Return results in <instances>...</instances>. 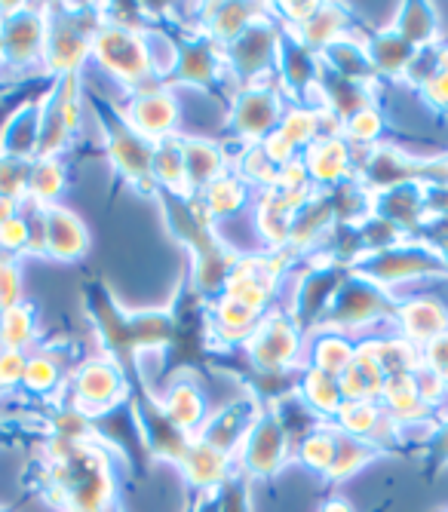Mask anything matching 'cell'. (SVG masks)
Listing matches in <instances>:
<instances>
[{
  "label": "cell",
  "instance_id": "8fae6325",
  "mask_svg": "<svg viewBox=\"0 0 448 512\" xmlns=\"http://www.w3.org/2000/svg\"><path fill=\"white\" fill-rule=\"evenodd\" d=\"M274 120V105L271 99H264V96H249L243 102V111H240V123L249 129V132H261L267 129V123Z\"/></svg>",
  "mask_w": 448,
  "mask_h": 512
},
{
  "label": "cell",
  "instance_id": "cb8c5ba5",
  "mask_svg": "<svg viewBox=\"0 0 448 512\" xmlns=\"http://www.w3.org/2000/svg\"><path fill=\"white\" fill-rule=\"evenodd\" d=\"M10 218H16L13 215V200L7 194H0V224H7Z\"/></svg>",
  "mask_w": 448,
  "mask_h": 512
},
{
  "label": "cell",
  "instance_id": "603a6c76",
  "mask_svg": "<svg viewBox=\"0 0 448 512\" xmlns=\"http://www.w3.org/2000/svg\"><path fill=\"white\" fill-rule=\"evenodd\" d=\"M350 132L356 135V138H372L375 132H378V117L375 114H356L353 120H350Z\"/></svg>",
  "mask_w": 448,
  "mask_h": 512
},
{
  "label": "cell",
  "instance_id": "3957f363",
  "mask_svg": "<svg viewBox=\"0 0 448 512\" xmlns=\"http://www.w3.org/2000/svg\"><path fill=\"white\" fill-rule=\"evenodd\" d=\"M185 467L194 479V485H215L221 482L224 473V454L215 445H197L188 457H185Z\"/></svg>",
  "mask_w": 448,
  "mask_h": 512
},
{
  "label": "cell",
  "instance_id": "5bb4252c",
  "mask_svg": "<svg viewBox=\"0 0 448 512\" xmlns=\"http://www.w3.org/2000/svg\"><path fill=\"white\" fill-rule=\"evenodd\" d=\"M320 368L347 371L350 368V347L344 341H323L320 344Z\"/></svg>",
  "mask_w": 448,
  "mask_h": 512
},
{
  "label": "cell",
  "instance_id": "5b68a950",
  "mask_svg": "<svg viewBox=\"0 0 448 512\" xmlns=\"http://www.w3.org/2000/svg\"><path fill=\"white\" fill-rule=\"evenodd\" d=\"M172 117H175V108L166 96H148L136 105V120L145 132L151 135H160L172 126Z\"/></svg>",
  "mask_w": 448,
  "mask_h": 512
},
{
  "label": "cell",
  "instance_id": "6da1fadb",
  "mask_svg": "<svg viewBox=\"0 0 448 512\" xmlns=\"http://www.w3.org/2000/svg\"><path fill=\"white\" fill-rule=\"evenodd\" d=\"M96 53L105 62V68H111L114 74H123L126 80H139L142 74H148L145 46L132 34H126V31H105V34H99Z\"/></svg>",
  "mask_w": 448,
  "mask_h": 512
},
{
  "label": "cell",
  "instance_id": "9a60e30c",
  "mask_svg": "<svg viewBox=\"0 0 448 512\" xmlns=\"http://www.w3.org/2000/svg\"><path fill=\"white\" fill-rule=\"evenodd\" d=\"M344 427H350L353 433H366V430H372L375 427V408H369L366 402H350L347 408H344Z\"/></svg>",
  "mask_w": 448,
  "mask_h": 512
},
{
  "label": "cell",
  "instance_id": "8992f818",
  "mask_svg": "<svg viewBox=\"0 0 448 512\" xmlns=\"http://www.w3.org/2000/svg\"><path fill=\"white\" fill-rule=\"evenodd\" d=\"M406 325L415 338H439L445 329V313L436 304L421 301V304H412L406 310Z\"/></svg>",
  "mask_w": 448,
  "mask_h": 512
},
{
  "label": "cell",
  "instance_id": "7a4b0ae2",
  "mask_svg": "<svg viewBox=\"0 0 448 512\" xmlns=\"http://www.w3.org/2000/svg\"><path fill=\"white\" fill-rule=\"evenodd\" d=\"M280 457H283V436H280V430L274 424L261 427L252 436L249 448H246V463L255 473H271V470H277Z\"/></svg>",
  "mask_w": 448,
  "mask_h": 512
},
{
  "label": "cell",
  "instance_id": "d4e9b609",
  "mask_svg": "<svg viewBox=\"0 0 448 512\" xmlns=\"http://www.w3.org/2000/svg\"><path fill=\"white\" fill-rule=\"evenodd\" d=\"M323 512H350V506H347V503H341V500H335V503H329Z\"/></svg>",
  "mask_w": 448,
  "mask_h": 512
},
{
  "label": "cell",
  "instance_id": "7402d4cb",
  "mask_svg": "<svg viewBox=\"0 0 448 512\" xmlns=\"http://www.w3.org/2000/svg\"><path fill=\"white\" fill-rule=\"evenodd\" d=\"M310 396L317 399V405H323V408H332L335 405V387H332V381L323 375V378H313L310 381Z\"/></svg>",
  "mask_w": 448,
  "mask_h": 512
},
{
  "label": "cell",
  "instance_id": "52a82bcc",
  "mask_svg": "<svg viewBox=\"0 0 448 512\" xmlns=\"http://www.w3.org/2000/svg\"><path fill=\"white\" fill-rule=\"evenodd\" d=\"M166 411L172 417V424H178V427H194L200 421L203 405H200V396L191 387H178V390H172V396L166 402Z\"/></svg>",
  "mask_w": 448,
  "mask_h": 512
},
{
  "label": "cell",
  "instance_id": "ac0fdd59",
  "mask_svg": "<svg viewBox=\"0 0 448 512\" xmlns=\"http://www.w3.org/2000/svg\"><path fill=\"white\" fill-rule=\"evenodd\" d=\"M25 359L19 356V350H4L0 353V381L13 384L16 378H25Z\"/></svg>",
  "mask_w": 448,
  "mask_h": 512
},
{
  "label": "cell",
  "instance_id": "ba28073f",
  "mask_svg": "<svg viewBox=\"0 0 448 512\" xmlns=\"http://www.w3.org/2000/svg\"><path fill=\"white\" fill-rule=\"evenodd\" d=\"M117 390V378L108 365H89L80 375V393L93 402H105Z\"/></svg>",
  "mask_w": 448,
  "mask_h": 512
},
{
  "label": "cell",
  "instance_id": "7c38bea8",
  "mask_svg": "<svg viewBox=\"0 0 448 512\" xmlns=\"http://www.w3.org/2000/svg\"><path fill=\"white\" fill-rule=\"evenodd\" d=\"M344 163H347V154L338 142H323V148L313 151V172L323 175V178L341 175Z\"/></svg>",
  "mask_w": 448,
  "mask_h": 512
},
{
  "label": "cell",
  "instance_id": "4fadbf2b",
  "mask_svg": "<svg viewBox=\"0 0 448 512\" xmlns=\"http://www.w3.org/2000/svg\"><path fill=\"white\" fill-rule=\"evenodd\" d=\"M366 457H369V451L366 448H360L356 442H347V448H341V451H335V463H332V476L335 479H344V476H350L353 470H360L363 463H366Z\"/></svg>",
  "mask_w": 448,
  "mask_h": 512
},
{
  "label": "cell",
  "instance_id": "d6986e66",
  "mask_svg": "<svg viewBox=\"0 0 448 512\" xmlns=\"http://www.w3.org/2000/svg\"><path fill=\"white\" fill-rule=\"evenodd\" d=\"M28 240V227L22 218H10L7 224H0V246H7V249H16Z\"/></svg>",
  "mask_w": 448,
  "mask_h": 512
},
{
  "label": "cell",
  "instance_id": "277c9868",
  "mask_svg": "<svg viewBox=\"0 0 448 512\" xmlns=\"http://www.w3.org/2000/svg\"><path fill=\"white\" fill-rule=\"evenodd\" d=\"M50 249L62 258L80 252V243H83V230L77 224V218L65 215V212H56L50 215V237H47Z\"/></svg>",
  "mask_w": 448,
  "mask_h": 512
},
{
  "label": "cell",
  "instance_id": "2e32d148",
  "mask_svg": "<svg viewBox=\"0 0 448 512\" xmlns=\"http://www.w3.org/2000/svg\"><path fill=\"white\" fill-rule=\"evenodd\" d=\"M53 381H56V368H53V362H47V359H34V362L25 365V384H28L31 390H47Z\"/></svg>",
  "mask_w": 448,
  "mask_h": 512
},
{
  "label": "cell",
  "instance_id": "ffe728a7",
  "mask_svg": "<svg viewBox=\"0 0 448 512\" xmlns=\"http://www.w3.org/2000/svg\"><path fill=\"white\" fill-rule=\"evenodd\" d=\"M59 184H62V175H59L56 166H43V169H37V175H34V191H37L40 197H53V194L59 191Z\"/></svg>",
  "mask_w": 448,
  "mask_h": 512
},
{
  "label": "cell",
  "instance_id": "9c48e42d",
  "mask_svg": "<svg viewBox=\"0 0 448 512\" xmlns=\"http://www.w3.org/2000/svg\"><path fill=\"white\" fill-rule=\"evenodd\" d=\"M31 335V316L25 310H7L0 319V344L4 350H16L28 341Z\"/></svg>",
  "mask_w": 448,
  "mask_h": 512
},
{
  "label": "cell",
  "instance_id": "e0dca14e",
  "mask_svg": "<svg viewBox=\"0 0 448 512\" xmlns=\"http://www.w3.org/2000/svg\"><path fill=\"white\" fill-rule=\"evenodd\" d=\"M19 295V286H16V270L10 261L0 264V310H13V301Z\"/></svg>",
  "mask_w": 448,
  "mask_h": 512
},
{
  "label": "cell",
  "instance_id": "44dd1931",
  "mask_svg": "<svg viewBox=\"0 0 448 512\" xmlns=\"http://www.w3.org/2000/svg\"><path fill=\"white\" fill-rule=\"evenodd\" d=\"M430 362L436 368V375L448 378V335H439L430 341Z\"/></svg>",
  "mask_w": 448,
  "mask_h": 512
},
{
  "label": "cell",
  "instance_id": "30bf717a",
  "mask_svg": "<svg viewBox=\"0 0 448 512\" xmlns=\"http://www.w3.org/2000/svg\"><path fill=\"white\" fill-rule=\"evenodd\" d=\"M335 439L329 433H320V436H310L301 448V457L304 463H310V467H317V470H332V463H335Z\"/></svg>",
  "mask_w": 448,
  "mask_h": 512
}]
</instances>
